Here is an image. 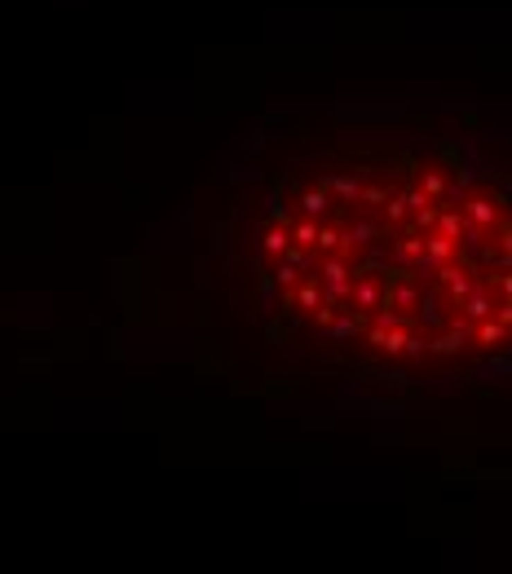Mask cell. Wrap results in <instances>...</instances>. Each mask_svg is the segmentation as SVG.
<instances>
[{"label":"cell","mask_w":512,"mask_h":574,"mask_svg":"<svg viewBox=\"0 0 512 574\" xmlns=\"http://www.w3.org/2000/svg\"><path fill=\"white\" fill-rule=\"evenodd\" d=\"M230 270L301 372L455 389L508 354V177L428 128L305 133L252 190Z\"/></svg>","instance_id":"cell-1"}]
</instances>
